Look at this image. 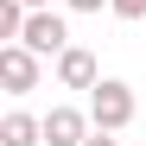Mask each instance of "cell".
<instances>
[{
	"mask_svg": "<svg viewBox=\"0 0 146 146\" xmlns=\"http://www.w3.org/2000/svg\"><path fill=\"white\" fill-rule=\"evenodd\" d=\"M89 114H95V127H108V133H121L133 121V89L127 83H114V76H102L89 89Z\"/></svg>",
	"mask_w": 146,
	"mask_h": 146,
	"instance_id": "1",
	"label": "cell"
},
{
	"mask_svg": "<svg viewBox=\"0 0 146 146\" xmlns=\"http://www.w3.org/2000/svg\"><path fill=\"white\" fill-rule=\"evenodd\" d=\"M0 83H7V95H32L38 89V51L32 44H19V38L0 44Z\"/></svg>",
	"mask_w": 146,
	"mask_h": 146,
	"instance_id": "2",
	"label": "cell"
},
{
	"mask_svg": "<svg viewBox=\"0 0 146 146\" xmlns=\"http://www.w3.org/2000/svg\"><path fill=\"white\" fill-rule=\"evenodd\" d=\"M19 44H32L38 57H57L64 44H70L64 13H51V7H32V13H26V32H19Z\"/></svg>",
	"mask_w": 146,
	"mask_h": 146,
	"instance_id": "3",
	"label": "cell"
},
{
	"mask_svg": "<svg viewBox=\"0 0 146 146\" xmlns=\"http://www.w3.org/2000/svg\"><path fill=\"white\" fill-rule=\"evenodd\" d=\"M57 83H64V89H95V83H102V64H95V51H83V44H64V51H57Z\"/></svg>",
	"mask_w": 146,
	"mask_h": 146,
	"instance_id": "4",
	"label": "cell"
},
{
	"mask_svg": "<svg viewBox=\"0 0 146 146\" xmlns=\"http://www.w3.org/2000/svg\"><path fill=\"white\" fill-rule=\"evenodd\" d=\"M89 127H95V114H83V108H51V114H44V146H83Z\"/></svg>",
	"mask_w": 146,
	"mask_h": 146,
	"instance_id": "5",
	"label": "cell"
},
{
	"mask_svg": "<svg viewBox=\"0 0 146 146\" xmlns=\"http://www.w3.org/2000/svg\"><path fill=\"white\" fill-rule=\"evenodd\" d=\"M0 146H44V121L26 114V108H13L7 121H0Z\"/></svg>",
	"mask_w": 146,
	"mask_h": 146,
	"instance_id": "6",
	"label": "cell"
},
{
	"mask_svg": "<svg viewBox=\"0 0 146 146\" xmlns=\"http://www.w3.org/2000/svg\"><path fill=\"white\" fill-rule=\"evenodd\" d=\"M26 0H0V38H19V32H26Z\"/></svg>",
	"mask_w": 146,
	"mask_h": 146,
	"instance_id": "7",
	"label": "cell"
},
{
	"mask_svg": "<svg viewBox=\"0 0 146 146\" xmlns=\"http://www.w3.org/2000/svg\"><path fill=\"white\" fill-rule=\"evenodd\" d=\"M108 13H114V19H146V0H114Z\"/></svg>",
	"mask_w": 146,
	"mask_h": 146,
	"instance_id": "8",
	"label": "cell"
},
{
	"mask_svg": "<svg viewBox=\"0 0 146 146\" xmlns=\"http://www.w3.org/2000/svg\"><path fill=\"white\" fill-rule=\"evenodd\" d=\"M70 13H102V7H114V0H64Z\"/></svg>",
	"mask_w": 146,
	"mask_h": 146,
	"instance_id": "9",
	"label": "cell"
},
{
	"mask_svg": "<svg viewBox=\"0 0 146 146\" xmlns=\"http://www.w3.org/2000/svg\"><path fill=\"white\" fill-rule=\"evenodd\" d=\"M83 146H121V140H114L108 127H89V140H83Z\"/></svg>",
	"mask_w": 146,
	"mask_h": 146,
	"instance_id": "10",
	"label": "cell"
},
{
	"mask_svg": "<svg viewBox=\"0 0 146 146\" xmlns=\"http://www.w3.org/2000/svg\"><path fill=\"white\" fill-rule=\"evenodd\" d=\"M26 7H51V0H26Z\"/></svg>",
	"mask_w": 146,
	"mask_h": 146,
	"instance_id": "11",
	"label": "cell"
}]
</instances>
